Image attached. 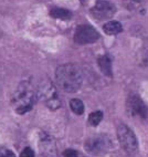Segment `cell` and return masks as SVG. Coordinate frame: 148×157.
Instances as JSON below:
<instances>
[{
  "label": "cell",
  "instance_id": "cell-16",
  "mask_svg": "<svg viewBox=\"0 0 148 157\" xmlns=\"http://www.w3.org/2000/svg\"><path fill=\"white\" fill-rule=\"evenodd\" d=\"M20 157H34V151L32 148L30 147H25L22 151H21V154H20Z\"/></svg>",
  "mask_w": 148,
  "mask_h": 157
},
{
  "label": "cell",
  "instance_id": "cell-6",
  "mask_svg": "<svg viewBox=\"0 0 148 157\" xmlns=\"http://www.w3.org/2000/svg\"><path fill=\"white\" fill-rule=\"evenodd\" d=\"M100 38L97 30L89 25H78L74 33V41L78 44H89L95 42Z\"/></svg>",
  "mask_w": 148,
  "mask_h": 157
},
{
  "label": "cell",
  "instance_id": "cell-10",
  "mask_svg": "<svg viewBox=\"0 0 148 157\" xmlns=\"http://www.w3.org/2000/svg\"><path fill=\"white\" fill-rule=\"evenodd\" d=\"M98 67L101 69L102 72L108 78H113V70H112V59L108 54L98 56L97 59Z\"/></svg>",
  "mask_w": 148,
  "mask_h": 157
},
{
  "label": "cell",
  "instance_id": "cell-3",
  "mask_svg": "<svg viewBox=\"0 0 148 157\" xmlns=\"http://www.w3.org/2000/svg\"><path fill=\"white\" fill-rule=\"evenodd\" d=\"M36 94L38 98L45 104V106H47L50 109H58L61 106V100L58 94V91L49 78L40 82Z\"/></svg>",
  "mask_w": 148,
  "mask_h": 157
},
{
  "label": "cell",
  "instance_id": "cell-4",
  "mask_svg": "<svg viewBox=\"0 0 148 157\" xmlns=\"http://www.w3.org/2000/svg\"><path fill=\"white\" fill-rule=\"evenodd\" d=\"M117 137L122 148L129 155H134L138 151V140L135 133L125 124H120L117 127Z\"/></svg>",
  "mask_w": 148,
  "mask_h": 157
},
{
  "label": "cell",
  "instance_id": "cell-11",
  "mask_svg": "<svg viewBox=\"0 0 148 157\" xmlns=\"http://www.w3.org/2000/svg\"><path fill=\"white\" fill-rule=\"evenodd\" d=\"M103 30L108 36H116L123 31V27L118 21L112 20V21H108L103 25Z\"/></svg>",
  "mask_w": 148,
  "mask_h": 157
},
{
  "label": "cell",
  "instance_id": "cell-17",
  "mask_svg": "<svg viewBox=\"0 0 148 157\" xmlns=\"http://www.w3.org/2000/svg\"><path fill=\"white\" fill-rule=\"evenodd\" d=\"M63 157H80L78 156V153L74 149H66V151L63 153Z\"/></svg>",
  "mask_w": 148,
  "mask_h": 157
},
{
  "label": "cell",
  "instance_id": "cell-5",
  "mask_svg": "<svg viewBox=\"0 0 148 157\" xmlns=\"http://www.w3.org/2000/svg\"><path fill=\"white\" fill-rule=\"evenodd\" d=\"M84 147L89 154L98 156V155L106 154L112 147V143L106 135L98 134L87 138L84 144Z\"/></svg>",
  "mask_w": 148,
  "mask_h": 157
},
{
  "label": "cell",
  "instance_id": "cell-14",
  "mask_svg": "<svg viewBox=\"0 0 148 157\" xmlns=\"http://www.w3.org/2000/svg\"><path fill=\"white\" fill-rule=\"evenodd\" d=\"M102 120H103V112L102 111H95V112L91 113L89 116V123L92 126H97Z\"/></svg>",
  "mask_w": 148,
  "mask_h": 157
},
{
  "label": "cell",
  "instance_id": "cell-2",
  "mask_svg": "<svg viewBox=\"0 0 148 157\" xmlns=\"http://www.w3.org/2000/svg\"><path fill=\"white\" fill-rule=\"evenodd\" d=\"M36 98V90H34L30 82L25 81L20 83L18 89L12 94L11 104L18 114H25L33 107Z\"/></svg>",
  "mask_w": 148,
  "mask_h": 157
},
{
  "label": "cell",
  "instance_id": "cell-12",
  "mask_svg": "<svg viewBox=\"0 0 148 157\" xmlns=\"http://www.w3.org/2000/svg\"><path fill=\"white\" fill-rule=\"evenodd\" d=\"M51 17L56 18V19H62V20H69L72 18V12L70 10L64 8H59V7H54L51 9L50 11Z\"/></svg>",
  "mask_w": 148,
  "mask_h": 157
},
{
  "label": "cell",
  "instance_id": "cell-8",
  "mask_svg": "<svg viewBox=\"0 0 148 157\" xmlns=\"http://www.w3.org/2000/svg\"><path fill=\"white\" fill-rule=\"evenodd\" d=\"M127 109L131 115L142 118L148 117V107L137 94H131L127 98Z\"/></svg>",
  "mask_w": 148,
  "mask_h": 157
},
{
  "label": "cell",
  "instance_id": "cell-7",
  "mask_svg": "<svg viewBox=\"0 0 148 157\" xmlns=\"http://www.w3.org/2000/svg\"><path fill=\"white\" fill-rule=\"evenodd\" d=\"M116 12V8L113 3L106 0H98L95 6L91 9L92 16L97 20L111 19Z\"/></svg>",
  "mask_w": 148,
  "mask_h": 157
},
{
  "label": "cell",
  "instance_id": "cell-18",
  "mask_svg": "<svg viewBox=\"0 0 148 157\" xmlns=\"http://www.w3.org/2000/svg\"><path fill=\"white\" fill-rule=\"evenodd\" d=\"M133 1H135V2H140V1H142V0H133Z\"/></svg>",
  "mask_w": 148,
  "mask_h": 157
},
{
  "label": "cell",
  "instance_id": "cell-15",
  "mask_svg": "<svg viewBox=\"0 0 148 157\" xmlns=\"http://www.w3.org/2000/svg\"><path fill=\"white\" fill-rule=\"evenodd\" d=\"M0 157H16V155L12 151L1 146L0 147Z\"/></svg>",
  "mask_w": 148,
  "mask_h": 157
},
{
  "label": "cell",
  "instance_id": "cell-9",
  "mask_svg": "<svg viewBox=\"0 0 148 157\" xmlns=\"http://www.w3.org/2000/svg\"><path fill=\"white\" fill-rule=\"evenodd\" d=\"M40 148L43 157H58V148L53 138L43 134L40 138Z\"/></svg>",
  "mask_w": 148,
  "mask_h": 157
},
{
  "label": "cell",
  "instance_id": "cell-19",
  "mask_svg": "<svg viewBox=\"0 0 148 157\" xmlns=\"http://www.w3.org/2000/svg\"><path fill=\"white\" fill-rule=\"evenodd\" d=\"M81 2H82V3H84V2H85V0H81Z\"/></svg>",
  "mask_w": 148,
  "mask_h": 157
},
{
  "label": "cell",
  "instance_id": "cell-13",
  "mask_svg": "<svg viewBox=\"0 0 148 157\" xmlns=\"http://www.w3.org/2000/svg\"><path fill=\"white\" fill-rule=\"evenodd\" d=\"M70 107L73 112L78 115L83 114V112H84V104H83V102H82L81 100H78V98H72V100H71Z\"/></svg>",
  "mask_w": 148,
  "mask_h": 157
},
{
  "label": "cell",
  "instance_id": "cell-1",
  "mask_svg": "<svg viewBox=\"0 0 148 157\" xmlns=\"http://www.w3.org/2000/svg\"><path fill=\"white\" fill-rule=\"evenodd\" d=\"M56 83L65 92H76L83 82V74L76 64L66 63L60 65L55 71Z\"/></svg>",
  "mask_w": 148,
  "mask_h": 157
}]
</instances>
